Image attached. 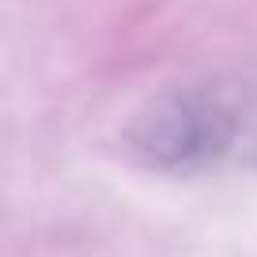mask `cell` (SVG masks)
Masks as SVG:
<instances>
[{"mask_svg":"<svg viewBox=\"0 0 257 257\" xmlns=\"http://www.w3.org/2000/svg\"><path fill=\"white\" fill-rule=\"evenodd\" d=\"M238 137V110L219 91L174 87L144 102L125 128L133 155L159 170L204 167L231 152Z\"/></svg>","mask_w":257,"mask_h":257,"instance_id":"obj_1","label":"cell"}]
</instances>
